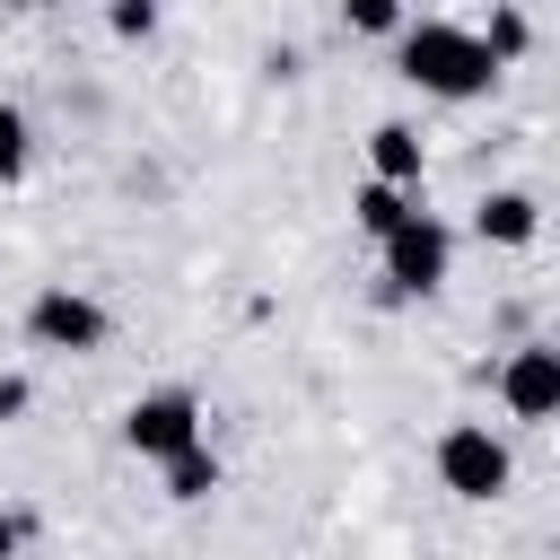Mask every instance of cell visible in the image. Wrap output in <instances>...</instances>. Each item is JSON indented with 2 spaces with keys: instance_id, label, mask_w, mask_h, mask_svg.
Here are the masks:
<instances>
[{
  "instance_id": "obj_16",
  "label": "cell",
  "mask_w": 560,
  "mask_h": 560,
  "mask_svg": "<svg viewBox=\"0 0 560 560\" xmlns=\"http://www.w3.org/2000/svg\"><path fill=\"white\" fill-rule=\"evenodd\" d=\"M26 534H35L26 516H0V560H18V551H26Z\"/></svg>"
},
{
  "instance_id": "obj_7",
  "label": "cell",
  "mask_w": 560,
  "mask_h": 560,
  "mask_svg": "<svg viewBox=\"0 0 560 560\" xmlns=\"http://www.w3.org/2000/svg\"><path fill=\"white\" fill-rule=\"evenodd\" d=\"M368 166H376L368 184L420 192V166H429V158H420V131H411V122H376V131H368Z\"/></svg>"
},
{
  "instance_id": "obj_4",
  "label": "cell",
  "mask_w": 560,
  "mask_h": 560,
  "mask_svg": "<svg viewBox=\"0 0 560 560\" xmlns=\"http://www.w3.org/2000/svg\"><path fill=\"white\" fill-rule=\"evenodd\" d=\"M438 481H446L455 499H499V490H508V446H499L481 420H455V429L438 438Z\"/></svg>"
},
{
  "instance_id": "obj_13",
  "label": "cell",
  "mask_w": 560,
  "mask_h": 560,
  "mask_svg": "<svg viewBox=\"0 0 560 560\" xmlns=\"http://www.w3.org/2000/svg\"><path fill=\"white\" fill-rule=\"evenodd\" d=\"M105 26H114L122 44H140V35H158V9H149V0H114V9H105Z\"/></svg>"
},
{
  "instance_id": "obj_1",
  "label": "cell",
  "mask_w": 560,
  "mask_h": 560,
  "mask_svg": "<svg viewBox=\"0 0 560 560\" xmlns=\"http://www.w3.org/2000/svg\"><path fill=\"white\" fill-rule=\"evenodd\" d=\"M402 79H411V88H429V96H481V88L499 79V61L481 52V35H472V26L420 18V26H402Z\"/></svg>"
},
{
  "instance_id": "obj_12",
  "label": "cell",
  "mask_w": 560,
  "mask_h": 560,
  "mask_svg": "<svg viewBox=\"0 0 560 560\" xmlns=\"http://www.w3.org/2000/svg\"><path fill=\"white\" fill-rule=\"evenodd\" d=\"M525 35H534V26H525V9H490V35H481V52H490V61H508V52H525Z\"/></svg>"
},
{
  "instance_id": "obj_5",
  "label": "cell",
  "mask_w": 560,
  "mask_h": 560,
  "mask_svg": "<svg viewBox=\"0 0 560 560\" xmlns=\"http://www.w3.org/2000/svg\"><path fill=\"white\" fill-rule=\"evenodd\" d=\"M26 341L35 350H96L105 341V306L88 298V289H35V306H26Z\"/></svg>"
},
{
  "instance_id": "obj_10",
  "label": "cell",
  "mask_w": 560,
  "mask_h": 560,
  "mask_svg": "<svg viewBox=\"0 0 560 560\" xmlns=\"http://www.w3.org/2000/svg\"><path fill=\"white\" fill-rule=\"evenodd\" d=\"M210 490H219V455H210V446H184V455L166 464V499L192 508V499H210Z\"/></svg>"
},
{
  "instance_id": "obj_3",
  "label": "cell",
  "mask_w": 560,
  "mask_h": 560,
  "mask_svg": "<svg viewBox=\"0 0 560 560\" xmlns=\"http://www.w3.org/2000/svg\"><path fill=\"white\" fill-rule=\"evenodd\" d=\"M122 446H131V455H149V464H175L184 446H201V402H192L184 385L140 394V402L122 411Z\"/></svg>"
},
{
  "instance_id": "obj_14",
  "label": "cell",
  "mask_w": 560,
  "mask_h": 560,
  "mask_svg": "<svg viewBox=\"0 0 560 560\" xmlns=\"http://www.w3.org/2000/svg\"><path fill=\"white\" fill-rule=\"evenodd\" d=\"M350 26L359 35H402V9L394 0H350Z\"/></svg>"
},
{
  "instance_id": "obj_15",
  "label": "cell",
  "mask_w": 560,
  "mask_h": 560,
  "mask_svg": "<svg viewBox=\"0 0 560 560\" xmlns=\"http://www.w3.org/2000/svg\"><path fill=\"white\" fill-rule=\"evenodd\" d=\"M26 402H35V385H26V376H0V420H18Z\"/></svg>"
},
{
  "instance_id": "obj_8",
  "label": "cell",
  "mask_w": 560,
  "mask_h": 560,
  "mask_svg": "<svg viewBox=\"0 0 560 560\" xmlns=\"http://www.w3.org/2000/svg\"><path fill=\"white\" fill-rule=\"evenodd\" d=\"M472 236H481V245H534V236H542V201H534V192H481Z\"/></svg>"
},
{
  "instance_id": "obj_9",
  "label": "cell",
  "mask_w": 560,
  "mask_h": 560,
  "mask_svg": "<svg viewBox=\"0 0 560 560\" xmlns=\"http://www.w3.org/2000/svg\"><path fill=\"white\" fill-rule=\"evenodd\" d=\"M411 210H420V201H411V192H394V184H359V192H350V219H359L376 245H385V236H394Z\"/></svg>"
},
{
  "instance_id": "obj_6",
  "label": "cell",
  "mask_w": 560,
  "mask_h": 560,
  "mask_svg": "<svg viewBox=\"0 0 560 560\" xmlns=\"http://www.w3.org/2000/svg\"><path fill=\"white\" fill-rule=\"evenodd\" d=\"M499 402H508L516 420H551V411H560V350H551V341H525V350L499 368Z\"/></svg>"
},
{
  "instance_id": "obj_11",
  "label": "cell",
  "mask_w": 560,
  "mask_h": 560,
  "mask_svg": "<svg viewBox=\"0 0 560 560\" xmlns=\"http://www.w3.org/2000/svg\"><path fill=\"white\" fill-rule=\"evenodd\" d=\"M26 149H35V140H26V114H18V105H0V184H18V175H26Z\"/></svg>"
},
{
  "instance_id": "obj_2",
  "label": "cell",
  "mask_w": 560,
  "mask_h": 560,
  "mask_svg": "<svg viewBox=\"0 0 560 560\" xmlns=\"http://www.w3.org/2000/svg\"><path fill=\"white\" fill-rule=\"evenodd\" d=\"M446 262H455V236H446V219H429V210H411V219L385 236V289H394V298H429V289L446 280Z\"/></svg>"
}]
</instances>
